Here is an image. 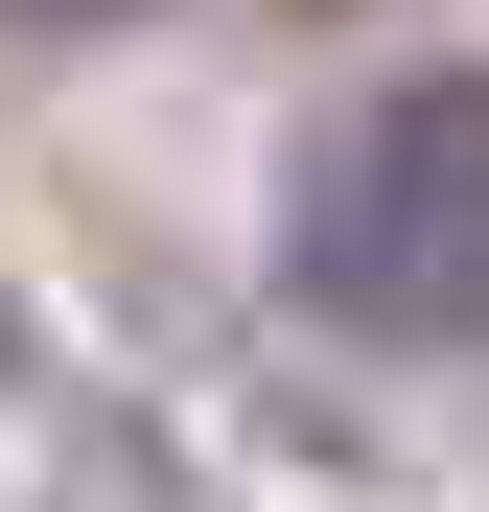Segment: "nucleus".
Here are the masks:
<instances>
[{"label":"nucleus","instance_id":"obj_1","mask_svg":"<svg viewBox=\"0 0 489 512\" xmlns=\"http://www.w3.org/2000/svg\"><path fill=\"white\" fill-rule=\"evenodd\" d=\"M280 256L350 326H489V94H350L280 187Z\"/></svg>","mask_w":489,"mask_h":512}]
</instances>
